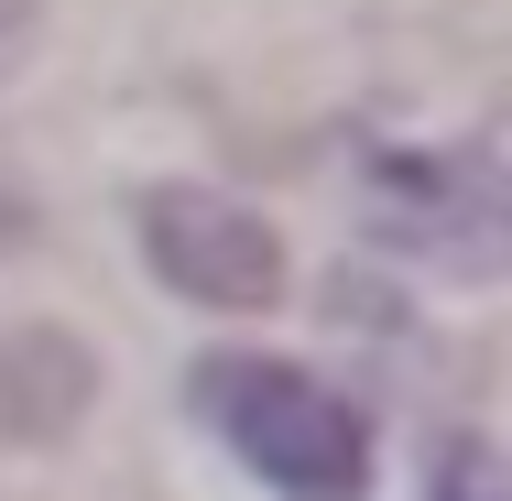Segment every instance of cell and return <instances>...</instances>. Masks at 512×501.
Returning <instances> with one entry per match:
<instances>
[{
	"label": "cell",
	"instance_id": "cell-1",
	"mask_svg": "<svg viewBox=\"0 0 512 501\" xmlns=\"http://www.w3.org/2000/svg\"><path fill=\"white\" fill-rule=\"evenodd\" d=\"M197 414L295 501H360V414L295 360H207L197 371Z\"/></svg>",
	"mask_w": 512,
	"mask_h": 501
},
{
	"label": "cell",
	"instance_id": "cell-2",
	"mask_svg": "<svg viewBox=\"0 0 512 501\" xmlns=\"http://www.w3.org/2000/svg\"><path fill=\"white\" fill-rule=\"evenodd\" d=\"M142 251L164 284H186L197 305H273L284 295V251L251 207L207 197V186H153L142 197Z\"/></svg>",
	"mask_w": 512,
	"mask_h": 501
},
{
	"label": "cell",
	"instance_id": "cell-3",
	"mask_svg": "<svg viewBox=\"0 0 512 501\" xmlns=\"http://www.w3.org/2000/svg\"><path fill=\"white\" fill-rule=\"evenodd\" d=\"M382 186V229L404 251H436L458 273H491L502 262V186H491V153H447V164H371Z\"/></svg>",
	"mask_w": 512,
	"mask_h": 501
}]
</instances>
